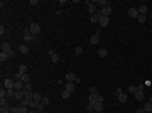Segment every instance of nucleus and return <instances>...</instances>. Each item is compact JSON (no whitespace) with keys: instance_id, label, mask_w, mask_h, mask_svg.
Segmentation results:
<instances>
[{"instance_id":"f257e3e1","label":"nucleus","mask_w":152,"mask_h":113,"mask_svg":"<svg viewBox=\"0 0 152 113\" xmlns=\"http://www.w3.org/2000/svg\"><path fill=\"white\" fill-rule=\"evenodd\" d=\"M115 98H117L118 101H120V103H125V101L128 100L127 93H125V91H124L122 88H117V91H115Z\"/></svg>"},{"instance_id":"f03ea898","label":"nucleus","mask_w":152,"mask_h":113,"mask_svg":"<svg viewBox=\"0 0 152 113\" xmlns=\"http://www.w3.org/2000/svg\"><path fill=\"white\" fill-rule=\"evenodd\" d=\"M66 81H69V83H80V78L76 76L74 73H66Z\"/></svg>"},{"instance_id":"7ed1b4c3","label":"nucleus","mask_w":152,"mask_h":113,"mask_svg":"<svg viewBox=\"0 0 152 113\" xmlns=\"http://www.w3.org/2000/svg\"><path fill=\"white\" fill-rule=\"evenodd\" d=\"M100 14H101V17H108L112 14V5H107V7L100 8Z\"/></svg>"},{"instance_id":"20e7f679","label":"nucleus","mask_w":152,"mask_h":113,"mask_svg":"<svg viewBox=\"0 0 152 113\" xmlns=\"http://www.w3.org/2000/svg\"><path fill=\"white\" fill-rule=\"evenodd\" d=\"M29 30L32 32V36H37V34L41 32V25H39V24H31V27H29Z\"/></svg>"},{"instance_id":"39448f33","label":"nucleus","mask_w":152,"mask_h":113,"mask_svg":"<svg viewBox=\"0 0 152 113\" xmlns=\"http://www.w3.org/2000/svg\"><path fill=\"white\" fill-rule=\"evenodd\" d=\"M14 86H15V79H5L4 81V88L5 89H14Z\"/></svg>"},{"instance_id":"423d86ee","label":"nucleus","mask_w":152,"mask_h":113,"mask_svg":"<svg viewBox=\"0 0 152 113\" xmlns=\"http://www.w3.org/2000/svg\"><path fill=\"white\" fill-rule=\"evenodd\" d=\"M134 98L135 100H139V101H142L145 98V93H144V89H137L135 93H134Z\"/></svg>"},{"instance_id":"0eeeda50","label":"nucleus","mask_w":152,"mask_h":113,"mask_svg":"<svg viewBox=\"0 0 152 113\" xmlns=\"http://www.w3.org/2000/svg\"><path fill=\"white\" fill-rule=\"evenodd\" d=\"M49 57H51L52 63H59V54L56 51H49Z\"/></svg>"},{"instance_id":"6e6552de","label":"nucleus","mask_w":152,"mask_h":113,"mask_svg":"<svg viewBox=\"0 0 152 113\" xmlns=\"http://www.w3.org/2000/svg\"><path fill=\"white\" fill-rule=\"evenodd\" d=\"M128 17H132V19H137V17H139V10H137V8H128Z\"/></svg>"},{"instance_id":"1a4fd4ad","label":"nucleus","mask_w":152,"mask_h":113,"mask_svg":"<svg viewBox=\"0 0 152 113\" xmlns=\"http://www.w3.org/2000/svg\"><path fill=\"white\" fill-rule=\"evenodd\" d=\"M100 17H101L100 12L95 14V15H90V22H93V24H98V22H100Z\"/></svg>"},{"instance_id":"9d476101","label":"nucleus","mask_w":152,"mask_h":113,"mask_svg":"<svg viewBox=\"0 0 152 113\" xmlns=\"http://www.w3.org/2000/svg\"><path fill=\"white\" fill-rule=\"evenodd\" d=\"M86 4L90 5V14H91V15H95V14H98V12H100V10L96 8V5H95V4H91V2H86Z\"/></svg>"},{"instance_id":"9b49d317","label":"nucleus","mask_w":152,"mask_h":113,"mask_svg":"<svg viewBox=\"0 0 152 113\" xmlns=\"http://www.w3.org/2000/svg\"><path fill=\"white\" fill-rule=\"evenodd\" d=\"M32 39H34L32 32L29 30V29H25V30H24V40H27V42H29V40H32Z\"/></svg>"},{"instance_id":"f8f14e48","label":"nucleus","mask_w":152,"mask_h":113,"mask_svg":"<svg viewBox=\"0 0 152 113\" xmlns=\"http://www.w3.org/2000/svg\"><path fill=\"white\" fill-rule=\"evenodd\" d=\"M98 98H100V95H98V93H90L88 101H90V103H96V101H98Z\"/></svg>"},{"instance_id":"ddd939ff","label":"nucleus","mask_w":152,"mask_h":113,"mask_svg":"<svg viewBox=\"0 0 152 113\" xmlns=\"http://www.w3.org/2000/svg\"><path fill=\"white\" fill-rule=\"evenodd\" d=\"M108 22H110V19H108V17H100V22H98V24H100L101 27H107Z\"/></svg>"},{"instance_id":"4468645a","label":"nucleus","mask_w":152,"mask_h":113,"mask_svg":"<svg viewBox=\"0 0 152 113\" xmlns=\"http://www.w3.org/2000/svg\"><path fill=\"white\" fill-rule=\"evenodd\" d=\"M137 10H139V15H145V12H147V5H139V8H137Z\"/></svg>"},{"instance_id":"2eb2a0df","label":"nucleus","mask_w":152,"mask_h":113,"mask_svg":"<svg viewBox=\"0 0 152 113\" xmlns=\"http://www.w3.org/2000/svg\"><path fill=\"white\" fill-rule=\"evenodd\" d=\"M0 113H10V106L5 103V105H0Z\"/></svg>"},{"instance_id":"dca6fc26","label":"nucleus","mask_w":152,"mask_h":113,"mask_svg":"<svg viewBox=\"0 0 152 113\" xmlns=\"http://www.w3.org/2000/svg\"><path fill=\"white\" fill-rule=\"evenodd\" d=\"M90 42H91V44H98V42H100V34H95V36H91Z\"/></svg>"},{"instance_id":"f3484780","label":"nucleus","mask_w":152,"mask_h":113,"mask_svg":"<svg viewBox=\"0 0 152 113\" xmlns=\"http://www.w3.org/2000/svg\"><path fill=\"white\" fill-rule=\"evenodd\" d=\"M2 51H4V53H10V51H12V49H10V44H8V42H2Z\"/></svg>"},{"instance_id":"a211bd4d","label":"nucleus","mask_w":152,"mask_h":113,"mask_svg":"<svg viewBox=\"0 0 152 113\" xmlns=\"http://www.w3.org/2000/svg\"><path fill=\"white\" fill-rule=\"evenodd\" d=\"M32 100L37 101V103H41V101H42V95H41V93H34V95H32Z\"/></svg>"},{"instance_id":"6ab92c4d","label":"nucleus","mask_w":152,"mask_h":113,"mask_svg":"<svg viewBox=\"0 0 152 113\" xmlns=\"http://www.w3.org/2000/svg\"><path fill=\"white\" fill-rule=\"evenodd\" d=\"M95 111L96 113L103 111V103H98V101H96V103H95Z\"/></svg>"},{"instance_id":"aec40b11","label":"nucleus","mask_w":152,"mask_h":113,"mask_svg":"<svg viewBox=\"0 0 152 113\" xmlns=\"http://www.w3.org/2000/svg\"><path fill=\"white\" fill-rule=\"evenodd\" d=\"M144 110L147 113H152V101H147V103H145L144 105Z\"/></svg>"},{"instance_id":"412c9836","label":"nucleus","mask_w":152,"mask_h":113,"mask_svg":"<svg viewBox=\"0 0 152 113\" xmlns=\"http://www.w3.org/2000/svg\"><path fill=\"white\" fill-rule=\"evenodd\" d=\"M15 100H17V103L20 100H24V91H15Z\"/></svg>"},{"instance_id":"4be33fe9","label":"nucleus","mask_w":152,"mask_h":113,"mask_svg":"<svg viewBox=\"0 0 152 113\" xmlns=\"http://www.w3.org/2000/svg\"><path fill=\"white\" fill-rule=\"evenodd\" d=\"M19 53L20 54H27L29 53V46H19Z\"/></svg>"},{"instance_id":"5701e85b","label":"nucleus","mask_w":152,"mask_h":113,"mask_svg":"<svg viewBox=\"0 0 152 113\" xmlns=\"http://www.w3.org/2000/svg\"><path fill=\"white\" fill-rule=\"evenodd\" d=\"M64 89H68L69 93H73V89H74V85H73V83H69V81H68V83L64 85Z\"/></svg>"},{"instance_id":"b1692460","label":"nucleus","mask_w":152,"mask_h":113,"mask_svg":"<svg viewBox=\"0 0 152 113\" xmlns=\"http://www.w3.org/2000/svg\"><path fill=\"white\" fill-rule=\"evenodd\" d=\"M107 49H105V47H100V49H98V56H100V57H107Z\"/></svg>"},{"instance_id":"393cba45","label":"nucleus","mask_w":152,"mask_h":113,"mask_svg":"<svg viewBox=\"0 0 152 113\" xmlns=\"http://www.w3.org/2000/svg\"><path fill=\"white\" fill-rule=\"evenodd\" d=\"M7 59H10V57H8V54L2 51V53H0V61H2V63H5V61H7Z\"/></svg>"},{"instance_id":"a878e982","label":"nucleus","mask_w":152,"mask_h":113,"mask_svg":"<svg viewBox=\"0 0 152 113\" xmlns=\"http://www.w3.org/2000/svg\"><path fill=\"white\" fill-rule=\"evenodd\" d=\"M19 73L20 74H27V66H25V64H20L19 66Z\"/></svg>"},{"instance_id":"bb28decb","label":"nucleus","mask_w":152,"mask_h":113,"mask_svg":"<svg viewBox=\"0 0 152 113\" xmlns=\"http://www.w3.org/2000/svg\"><path fill=\"white\" fill-rule=\"evenodd\" d=\"M20 79L24 81V85H27V83H31V76H29V74H22V76H20Z\"/></svg>"},{"instance_id":"cd10ccee","label":"nucleus","mask_w":152,"mask_h":113,"mask_svg":"<svg viewBox=\"0 0 152 113\" xmlns=\"http://www.w3.org/2000/svg\"><path fill=\"white\" fill-rule=\"evenodd\" d=\"M19 105H22V106H27V108H29V105H31V100L24 98V100H20V101H19Z\"/></svg>"},{"instance_id":"c85d7f7f","label":"nucleus","mask_w":152,"mask_h":113,"mask_svg":"<svg viewBox=\"0 0 152 113\" xmlns=\"http://www.w3.org/2000/svg\"><path fill=\"white\" fill-rule=\"evenodd\" d=\"M69 96H71V93H69L68 89H64L63 93H61V98H63V100H68V98H69Z\"/></svg>"},{"instance_id":"c756f323","label":"nucleus","mask_w":152,"mask_h":113,"mask_svg":"<svg viewBox=\"0 0 152 113\" xmlns=\"http://www.w3.org/2000/svg\"><path fill=\"white\" fill-rule=\"evenodd\" d=\"M86 111H95V103H90V101H88V105H86Z\"/></svg>"},{"instance_id":"7c9ffc66","label":"nucleus","mask_w":152,"mask_h":113,"mask_svg":"<svg viewBox=\"0 0 152 113\" xmlns=\"http://www.w3.org/2000/svg\"><path fill=\"white\" fill-rule=\"evenodd\" d=\"M7 98H15V89H7Z\"/></svg>"},{"instance_id":"2f4dec72","label":"nucleus","mask_w":152,"mask_h":113,"mask_svg":"<svg viewBox=\"0 0 152 113\" xmlns=\"http://www.w3.org/2000/svg\"><path fill=\"white\" fill-rule=\"evenodd\" d=\"M127 91H128V93H135V91H137V86L135 85H130V86H128V88H127Z\"/></svg>"},{"instance_id":"473e14b6","label":"nucleus","mask_w":152,"mask_h":113,"mask_svg":"<svg viewBox=\"0 0 152 113\" xmlns=\"http://www.w3.org/2000/svg\"><path fill=\"white\" fill-rule=\"evenodd\" d=\"M137 20H139V24H145L147 17H145V15H139V17H137Z\"/></svg>"},{"instance_id":"72a5a7b5","label":"nucleus","mask_w":152,"mask_h":113,"mask_svg":"<svg viewBox=\"0 0 152 113\" xmlns=\"http://www.w3.org/2000/svg\"><path fill=\"white\" fill-rule=\"evenodd\" d=\"M74 53L78 54V56H80V54H83V47H81V46H76V47H74Z\"/></svg>"},{"instance_id":"f704fd0d","label":"nucleus","mask_w":152,"mask_h":113,"mask_svg":"<svg viewBox=\"0 0 152 113\" xmlns=\"http://www.w3.org/2000/svg\"><path fill=\"white\" fill-rule=\"evenodd\" d=\"M98 5H100V8H103V7H107V5H108V2H107V0H100Z\"/></svg>"},{"instance_id":"c9c22d12","label":"nucleus","mask_w":152,"mask_h":113,"mask_svg":"<svg viewBox=\"0 0 152 113\" xmlns=\"http://www.w3.org/2000/svg\"><path fill=\"white\" fill-rule=\"evenodd\" d=\"M37 113H41V111H44V105H42V103H39V105H37Z\"/></svg>"},{"instance_id":"e433bc0d","label":"nucleus","mask_w":152,"mask_h":113,"mask_svg":"<svg viewBox=\"0 0 152 113\" xmlns=\"http://www.w3.org/2000/svg\"><path fill=\"white\" fill-rule=\"evenodd\" d=\"M41 103H42V105H49V103H51V100H49V98H42V101H41Z\"/></svg>"},{"instance_id":"4c0bfd02","label":"nucleus","mask_w":152,"mask_h":113,"mask_svg":"<svg viewBox=\"0 0 152 113\" xmlns=\"http://www.w3.org/2000/svg\"><path fill=\"white\" fill-rule=\"evenodd\" d=\"M8 54V57H10V59H12V57H15V51H10V53H7Z\"/></svg>"},{"instance_id":"58836bf2","label":"nucleus","mask_w":152,"mask_h":113,"mask_svg":"<svg viewBox=\"0 0 152 113\" xmlns=\"http://www.w3.org/2000/svg\"><path fill=\"white\" fill-rule=\"evenodd\" d=\"M5 32H7V30H5V27H4V25H0V34H2V36H4Z\"/></svg>"},{"instance_id":"ea45409f","label":"nucleus","mask_w":152,"mask_h":113,"mask_svg":"<svg viewBox=\"0 0 152 113\" xmlns=\"http://www.w3.org/2000/svg\"><path fill=\"white\" fill-rule=\"evenodd\" d=\"M90 93H98V91H96L95 86H90Z\"/></svg>"},{"instance_id":"a19ab883","label":"nucleus","mask_w":152,"mask_h":113,"mask_svg":"<svg viewBox=\"0 0 152 113\" xmlns=\"http://www.w3.org/2000/svg\"><path fill=\"white\" fill-rule=\"evenodd\" d=\"M137 113H147V111H145L144 106H142V108H137Z\"/></svg>"},{"instance_id":"79ce46f5","label":"nucleus","mask_w":152,"mask_h":113,"mask_svg":"<svg viewBox=\"0 0 152 113\" xmlns=\"http://www.w3.org/2000/svg\"><path fill=\"white\" fill-rule=\"evenodd\" d=\"M29 113H37V110H34V108H31V110H29Z\"/></svg>"},{"instance_id":"37998d69","label":"nucleus","mask_w":152,"mask_h":113,"mask_svg":"<svg viewBox=\"0 0 152 113\" xmlns=\"http://www.w3.org/2000/svg\"><path fill=\"white\" fill-rule=\"evenodd\" d=\"M150 101H152V95H150Z\"/></svg>"},{"instance_id":"c03bdc74","label":"nucleus","mask_w":152,"mask_h":113,"mask_svg":"<svg viewBox=\"0 0 152 113\" xmlns=\"http://www.w3.org/2000/svg\"><path fill=\"white\" fill-rule=\"evenodd\" d=\"M83 113H88V111H83Z\"/></svg>"},{"instance_id":"a18cd8bd","label":"nucleus","mask_w":152,"mask_h":113,"mask_svg":"<svg viewBox=\"0 0 152 113\" xmlns=\"http://www.w3.org/2000/svg\"><path fill=\"white\" fill-rule=\"evenodd\" d=\"M41 113H44V111H41Z\"/></svg>"}]
</instances>
